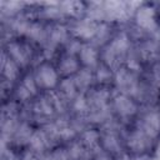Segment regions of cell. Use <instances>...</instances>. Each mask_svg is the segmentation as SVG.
<instances>
[{"instance_id":"12","label":"cell","mask_w":160,"mask_h":160,"mask_svg":"<svg viewBox=\"0 0 160 160\" xmlns=\"http://www.w3.org/2000/svg\"><path fill=\"white\" fill-rule=\"evenodd\" d=\"M78 68H79V64L72 55H68L62 58V60L59 62V69L64 75L74 74L78 70Z\"/></svg>"},{"instance_id":"37","label":"cell","mask_w":160,"mask_h":160,"mask_svg":"<svg viewBox=\"0 0 160 160\" xmlns=\"http://www.w3.org/2000/svg\"><path fill=\"white\" fill-rule=\"evenodd\" d=\"M98 160H110V159H109L108 156H99Z\"/></svg>"},{"instance_id":"6","label":"cell","mask_w":160,"mask_h":160,"mask_svg":"<svg viewBox=\"0 0 160 160\" xmlns=\"http://www.w3.org/2000/svg\"><path fill=\"white\" fill-rule=\"evenodd\" d=\"M96 29L98 25L94 22V20L85 19V20H80L74 26V34L81 39H92L95 36Z\"/></svg>"},{"instance_id":"24","label":"cell","mask_w":160,"mask_h":160,"mask_svg":"<svg viewBox=\"0 0 160 160\" xmlns=\"http://www.w3.org/2000/svg\"><path fill=\"white\" fill-rule=\"evenodd\" d=\"M109 36V29L105 24H101V25H98V29H96V32H95V36L92 38L95 40L96 44H102Z\"/></svg>"},{"instance_id":"16","label":"cell","mask_w":160,"mask_h":160,"mask_svg":"<svg viewBox=\"0 0 160 160\" xmlns=\"http://www.w3.org/2000/svg\"><path fill=\"white\" fill-rule=\"evenodd\" d=\"M102 144H104V146H105L109 151H112V152H116V151L119 150V148H120L118 136H116L112 131L108 132V134L102 138Z\"/></svg>"},{"instance_id":"35","label":"cell","mask_w":160,"mask_h":160,"mask_svg":"<svg viewBox=\"0 0 160 160\" xmlns=\"http://www.w3.org/2000/svg\"><path fill=\"white\" fill-rule=\"evenodd\" d=\"M24 160H39V158L35 156L32 152H28V154L24 156Z\"/></svg>"},{"instance_id":"1","label":"cell","mask_w":160,"mask_h":160,"mask_svg":"<svg viewBox=\"0 0 160 160\" xmlns=\"http://www.w3.org/2000/svg\"><path fill=\"white\" fill-rule=\"evenodd\" d=\"M115 81H116V86L120 89V91L124 95H136L138 89H139V82L135 78V75L126 70V69H120L116 75H115Z\"/></svg>"},{"instance_id":"11","label":"cell","mask_w":160,"mask_h":160,"mask_svg":"<svg viewBox=\"0 0 160 160\" xmlns=\"http://www.w3.org/2000/svg\"><path fill=\"white\" fill-rule=\"evenodd\" d=\"M109 98V92L105 89L94 91L89 98V104L94 106V109H102L106 108V101Z\"/></svg>"},{"instance_id":"2","label":"cell","mask_w":160,"mask_h":160,"mask_svg":"<svg viewBox=\"0 0 160 160\" xmlns=\"http://www.w3.org/2000/svg\"><path fill=\"white\" fill-rule=\"evenodd\" d=\"M136 22L140 28L154 31L156 29V21H155V11L150 6H141L136 11Z\"/></svg>"},{"instance_id":"29","label":"cell","mask_w":160,"mask_h":160,"mask_svg":"<svg viewBox=\"0 0 160 160\" xmlns=\"http://www.w3.org/2000/svg\"><path fill=\"white\" fill-rule=\"evenodd\" d=\"M30 28V22L26 19H18L14 22V30H16L20 34H26Z\"/></svg>"},{"instance_id":"3","label":"cell","mask_w":160,"mask_h":160,"mask_svg":"<svg viewBox=\"0 0 160 160\" xmlns=\"http://www.w3.org/2000/svg\"><path fill=\"white\" fill-rule=\"evenodd\" d=\"M151 139L148 134H145L144 131H141L140 129L132 131L128 139V145L131 150L134 151H144L146 150L150 145H151Z\"/></svg>"},{"instance_id":"23","label":"cell","mask_w":160,"mask_h":160,"mask_svg":"<svg viewBox=\"0 0 160 160\" xmlns=\"http://www.w3.org/2000/svg\"><path fill=\"white\" fill-rule=\"evenodd\" d=\"M31 131H30V128L28 125H20L16 131H15V138L18 139L19 142H25V141H30V138H31Z\"/></svg>"},{"instance_id":"34","label":"cell","mask_w":160,"mask_h":160,"mask_svg":"<svg viewBox=\"0 0 160 160\" xmlns=\"http://www.w3.org/2000/svg\"><path fill=\"white\" fill-rule=\"evenodd\" d=\"M16 95H18V98H19V99H21V100H26L28 98H30V96H31V94H30V92L25 89V86H22V85H20V86L18 88Z\"/></svg>"},{"instance_id":"36","label":"cell","mask_w":160,"mask_h":160,"mask_svg":"<svg viewBox=\"0 0 160 160\" xmlns=\"http://www.w3.org/2000/svg\"><path fill=\"white\" fill-rule=\"evenodd\" d=\"M155 156H156V160H160V142H159V145H158V149H156Z\"/></svg>"},{"instance_id":"32","label":"cell","mask_w":160,"mask_h":160,"mask_svg":"<svg viewBox=\"0 0 160 160\" xmlns=\"http://www.w3.org/2000/svg\"><path fill=\"white\" fill-rule=\"evenodd\" d=\"M19 8H21V4L16 2V1H10V2H6L5 4V11L10 12V14H14L19 10Z\"/></svg>"},{"instance_id":"20","label":"cell","mask_w":160,"mask_h":160,"mask_svg":"<svg viewBox=\"0 0 160 160\" xmlns=\"http://www.w3.org/2000/svg\"><path fill=\"white\" fill-rule=\"evenodd\" d=\"M26 34H28L31 39H34V40H36V41H40V40H42V39L45 38V31H44L42 26H41L40 24H36V22L30 24V28H29V30H28Z\"/></svg>"},{"instance_id":"8","label":"cell","mask_w":160,"mask_h":160,"mask_svg":"<svg viewBox=\"0 0 160 160\" xmlns=\"http://www.w3.org/2000/svg\"><path fill=\"white\" fill-rule=\"evenodd\" d=\"M9 55L15 64L25 65L29 61V49L19 42H12L9 45Z\"/></svg>"},{"instance_id":"38","label":"cell","mask_w":160,"mask_h":160,"mask_svg":"<svg viewBox=\"0 0 160 160\" xmlns=\"http://www.w3.org/2000/svg\"><path fill=\"white\" fill-rule=\"evenodd\" d=\"M132 160H145V159H139V158H138V159H132Z\"/></svg>"},{"instance_id":"27","label":"cell","mask_w":160,"mask_h":160,"mask_svg":"<svg viewBox=\"0 0 160 160\" xmlns=\"http://www.w3.org/2000/svg\"><path fill=\"white\" fill-rule=\"evenodd\" d=\"M22 86H25V89L31 94L34 95L36 92V79H34L31 75H26L22 80Z\"/></svg>"},{"instance_id":"10","label":"cell","mask_w":160,"mask_h":160,"mask_svg":"<svg viewBox=\"0 0 160 160\" xmlns=\"http://www.w3.org/2000/svg\"><path fill=\"white\" fill-rule=\"evenodd\" d=\"M80 60L86 66H95L98 62V51L90 45H82L80 50Z\"/></svg>"},{"instance_id":"25","label":"cell","mask_w":160,"mask_h":160,"mask_svg":"<svg viewBox=\"0 0 160 160\" xmlns=\"http://www.w3.org/2000/svg\"><path fill=\"white\" fill-rule=\"evenodd\" d=\"M141 55L145 59H152L158 55V48L154 42H146L144 44L142 49H141Z\"/></svg>"},{"instance_id":"4","label":"cell","mask_w":160,"mask_h":160,"mask_svg":"<svg viewBox=\"0 0 160 160\" xmlns=\"http://www.w3.org/2000/svg\"><path fill=\"white\" fill-rule=\"evenodd\" d=\"M140 130L148 134L150 138L156 136L160 130V115L155 111L148 112L141 120Z\"/></svg>"},{"instance_id":"13","label":"cell","mask_w":160,"mask_h":160,"mask_svg":"<svg viewBox=\"0 0 160 160\" xmlns=\"http://www.w3.org/2000/svg\"><path fill=\"white\" fill-rule=\"evenodd\" d=\"M110 46H111L118 54L122 55V54L128 50V48H129V38H128V35L124 34V32L118 34V35L112 39Z\"/></svg>"},{"instance_id":"14","label":"cell","mask_w":160,"mask_h":160,"mask_svg":"<svg viewBox=\"0 0 160 160\" xmlns=\"http://www.w3.org/2000/svg\"><path fill=\"white\" fill-rule=\"evenodd\" d=\"M91 78H92V76H91L90 70H88V69L80 70V71L75 75V78H74V81H75L76 88L86 89V88L90 85V82H91Z\"/></svg>"},{"instance_id":"30","label":"cell","mask_w":160,"mask_h":160,"mask_svg":"<svg viewBox=\"0 0 160 160\" xmlns=\"http://www.w3.org/2000/svg\"><path fill=\"white\" fill-rule=\"evenodd\" d=\"M68 152H69V155H70L71 159H79V158L82 156V154L85 152V150H84V148L80 144H72L70 146V149H69Z\"/></svg>"},{"instance_id":"22","label":"cell","mask_w":160,"mask_h":160,"mask_svg":"<svg viewBox=\"0 0 160 160\" xmlns=\"http://www.w3.org/2000/svg\"><path fill=\"white\" fill-rule=\"evenodd\" d=\"M60 8L62 9L61 11L62 12H68V14H71V15H76L79 14L82 8V5L78 1H65V2H61L60 4Z\"/></svg>"},{"instance_id":"19","label":"cell","mask_w":160,"mask_h":160,"mask_svg":"<svg viewBox=\"0 0 160 160\" xmlns=\"http://www.w3.org/2000/svg\"><path fill=\"white\" fill-rule=\"evenodd\" d=\"M66 39V30L64 26H56L50 32V44L55 45Z\"/></svg>"},{"instance_id":"21","label":"cell","mask_w":160,"mask_h":160,"mask_svg":"<svg viewBox=\"0 0 160 160\" xmlns=\"http://www.w3.org/2000/svg\"><path fill=\"white\" fill-rule=\"evenodd\" d=\"M60 88H61V94L65 95L66 98H72L75 95L76 85H75L74 79H65V80H62Z\"/></svg>"},{"instance_id":"31","label":"cell","mask_w":160,"mask_h":160,"mask_svg":"<svg viewBox=\"0 0 160 160\" xmlns=\"http://www.w3.org/2000/svg\"><path fill=\"white\" fill-rule=\"evenodd\" d=\"M81 46H82V45H80V42H79L78 40L70 41V42L68 44V54H69V55H74V54H76V52H80Z\"/></svg>"},{"instance_id":"28","label":"cell","mask_w":160,"mask_h":160,"mask_svg":"<svg viewBox=\"0 0 160 160\" xmlns=\"http://www.w3.org/2000/svg\"><path fill=\"white\" fill-rule=\"evenodd\" d=\"M111 78V72L108 66H100L96 71V79L99 82H106Z\"/></svg>"},{"instance_id":"17","label":"cell","mask_w":160,"mask_h":160,"mask_svg":"<svg viewBox=\"0 0 160 160\" xmlns=\"http://www.w3.org/2000/svg\"><path fill=\"white\" fill-rule=\"evenodd\" d=\"M121 55L120 54H118L110 45L105 49V51H104V60H105V62H106V65L108 66H110V68H114V66H116L118 64H119V58H120Z\"/></svg>"},{"instance_id":"5","label":"cell","mask_w":160,"mask_h":160,"mask_svg":"<svg viewBox=\"0 0 160 160\" xmlns=\"http://www.w3.org/2000/svg\"><path fill=\"white\" fill-rule=\"evenodd\" d=\"M36 81L41 86H44L46 89H51L58 82V74H56V71L50 65H42L38 70Z\"/></svg>"},{"instance_id":"15","label":"cell","mask_w":160,"mask_h":160,"mask_svg":"<svg viewBox=\"0 0 160 160\" xmlns=\"http://www.w3.org/2000/svg\"><path fill=\"white\" fill-rule=\"evenodd\" d=\"M2 72L8 80H14L18 75V66L11 59H4L2 61Z\"/></svg>"},{"instance_id":"26","label":"cell","mask_w":160,"mask_h":160,"mask_svg":"<svg viewBox=\"0 0 160 160\" xmlns=\"http://www.w3.org/2000/svg\"><path fill=\"white\" fill-rule=\"evenodd\" d=\"M88 108H89V100L86 98H84L82 95H79V96L75 98V100H74V109L76 111L82 112V111H86Z\"/></svg>"},{"instance_id":"9","label":"cell","mask_w":160,"mask_h":160,"mask_svg":"<svg viewBox=\"0 0 160 160\" xmlns=\"http://www.w3.org/2000/svg\"><path fill=\"white\" fill-rule=\"evenodd\" d=\"M49 141H50V138L46 135V132L39 130V131L32 132L29 142L35 151H42L44 149L49 146Z\"/></svg>"},{"instance_id":"7","label":"cell","mask_w":160,"mask_h":160,"mask_svg":"<svg viewBox=\"0 0 160 160\" xmlns=\"http://www.w3.org/2000/svg\"><path fill=\"white\" fill-rule=\"evenodd\" d=\"M114 108L121 116H129L136 111V106L134 101L130 100V98H128V95H124V94L115 98Z\"/></svg>"},{"instance_id":"33","label":"cell","mask_w":160,"mask_h":160,"mask_svg":"<svg viewBox=\"0 0 160 160\" xmlns=\"http://www.w3.org/2000/svg\"><path fill=\"white\" fill-rule=\"evenodd\" d=\"M51 160H70V155H69V152H66V151L59 150V151H56V152L52 154Z\"/></svg>"},{"instance_id":"18","label":"cell","mask_w":160,"mask_h":160,"mask_svg":"<svg viewBox=\"0 0 160 160\" xmlns=\"http://www.w3.org/2000/svg\"><path fill=\"white\" fill-rule=\"evenodd\" d=\"M99 139H100V135L95 130H86L82 134V142L89 148H95L99 142Z\"/></svg>"}]
</instances>
